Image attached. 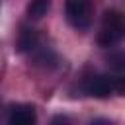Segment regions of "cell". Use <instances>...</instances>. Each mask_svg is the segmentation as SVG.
<instances>
[{"label":"cell","mask_w":125,"mask_h":125,"mask_svg":"<svg viewBox=\"0 0 125 125\" xmlns=\"http://www.w3.org/2000/svg\"><path fill=\"white\" fill-rule=\"evenodd\" d=\"M121 39H125V14L117 10H107L102 18V25L98 31V45L113 47Z\"/></svg>","instance_id":"obj_1"},{"label":"cell","mask_w":125,"mask_h":125,"mask_svg":"<svg viewBox=\"0 0 125 125\" xmlns=\"http://www.w3.org/2000/svg\"><path fill=\"white\" fill-rule=\"evenodd\" d=\"M64 16L74 29H88L92 25V0H66Z\"/></svg>","instance_id":"obj_2"},{"label":"cell","mask_w":125,"mask_h":125,"mask_svg":"<svg viewBox=\"0 0 125 125\" xmlns=\"http://www.w3.org/2000/svg\"><path fill=\"white\" fill-rule=\"evenodd\" d=\"M84 92L94 98H107L115 94V76L107 74H94L84 80Z\"/></svg>","instance_id":"obj_3"},{"label":"cell","mask_w":125,"mask_h":125,"mask_svg":"<svg viewBox=\"0 0 125 125\" xmlns=\"http://www.w3.org/2000/svg\"><path fill=\"white\" fill-rule=\"evenodd\" d=\"M35 121H37V115H35L33 105L18 104V105H12L8 111V123L10 125H31Z\"/></svg>","instance_id":"obj_4"},{"label":"cell","mask_w":125,"mask_h":125,"mask_svg":"<svg viewBox=\"0 0 125 125\" xmlns=\"http://www.w3.org/2000/svg\"><path fill=\"white\" fill-rule=\"evenodd\" d=\"M39 47V35L33 27L23 25L18 35V51L20 53H33Z\"/></svg>","instance_id":"obj_5"},{"label":"cell","mask_w":125,"mask_h":125,"mask_svg":"<svg viewBox=\"0 0 125 125\" xmlns=\"http://www.w3.org/2000/svg\"><path fill=\"white\" fill-rule=\"evenodd\" d=\"M51 2L53 0H31L27 4V16L31 20H41L47 16V12L51 10Z\"/></svg>","instance_id":"obj_6"},{"label":"cell","mask_w":125,"mask_h":125,"mask_svg":"<svg viewBox=\"0 0 125 125\" xmlns=\"http://www.w3.org/2000/svg\"><path fill=\"white\" fill-rule=\"evenodd\" d=\"M105 62H107V66H109L111 72L125 74V49H119V51L109 53L107 59H105Z\"/></svg>","instance_id":"obj_7"},{"label":"cell","mask_w":125,"mask_h":125,"mask_svg":"<svg viewBox=\"0 0 125 125\" xmlns=\"http://www.w3.org/2000/svg\"><path fill=\"white\" fill-rule=\"evenodd\" d=\"M115 94L125 96V74H115Z\"/></svg>","instance_id":"obj_8"},{"label":"cell","mask_w":125,"mask_h":125,"mask_svg":"<svg viewBox=\"0 0 125 125\" xmlns=\"http://www.w3.org/2000/svg\"><path fill=\"white\" fill-rule=\"evenodd\" d=\"M59 121H62V123H68V119H66V117H61V115L53 119V123H59Z\"/></svg>","instance_id":"obj_9"}]
</instances>
